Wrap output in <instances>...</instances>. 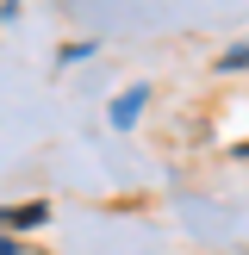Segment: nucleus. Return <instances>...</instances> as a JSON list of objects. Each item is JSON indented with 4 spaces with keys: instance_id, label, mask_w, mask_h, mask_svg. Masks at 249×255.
<instances>
[{
    "instance_id": "nucleus-1",
    "label": "nucleus",
    "mask_w": 249,
    "mask_h": 255,
    "mask_svg": "<svg viewBox=\"0 0 249 255\" xmlns=\"http://www.w3.org/2000/svg\"><path fill=\"white\" fill-rule=\"evenodd\" d=\"M137 112H143V94H124V100H119V106H112V125H131V119H137Z\"/></svg>"
},
{
    "instance_id": "nucleus-2",
    "label": "nucleus",
    "mask_w": 249,
    "mask_h": 255,
    "mask_svg": "<svg viewBox=\"0 0 249 255\" xmlns=\"http://www.w3.org/2000/svg\"><path fill=\"white\" fill-rule=\"evenodd\" d=\"M6 224H44V206H12Z\"/></svg>"
},
{
    "instance_id": "nucleus-3",
    "label": "nucleus",
    "mask_w": 249,
    "mask_h": 255,
    "mask_svg": "<svg viewBox=\"0 0 249 255\" xmlns=\"http://www.w3.org/2000/svg\"><path fill=\"white\" fill-rule=\"evenodd\" d=\"M0 255H19V243H6V237H0Z\"/></svg>"
}]
</instances>
